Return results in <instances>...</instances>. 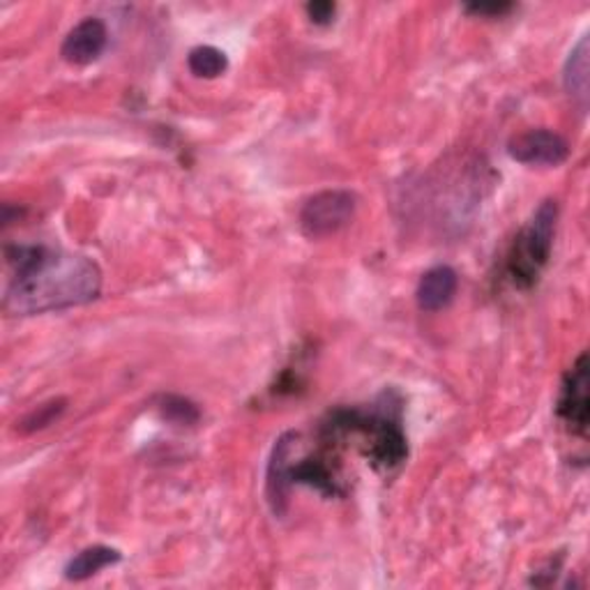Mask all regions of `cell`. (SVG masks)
<instances>
[{"instance_id":"1","label":"cell","mask_w":590,"mask_h":590,"mask_svg":"<svg viewBox=\"0 0 590 590\" xmlns=\"http://www.w3.org/2000/svg\"><path fill=\"white\" fill-rule=\"evenodd\" d=\"M14 275L3 296L10 317H35L89 304L102 293L100 266L72 251L44 245L8 247Z\"/></svg>"},{"instance_id":"2","label":"cell","mask_w":590,"mask_h":590,"mask_svg":"<svg viewBox=\"0 0 590 590\" xmlns=\"http://www.w3.org/2000/svg\"><path fill=\"white\" fill-rule=\"evenodd\" d=\"M321 432L330 443L342 441L346 436H360L364 457L379 470L397 468L408 455L400 417H392L390 413H364L358 408H342L330 413Z\"/></svg>"},{"instance_id":"3","label":"cell","mask_w":590,"mask_h":590,"mask_svg":"<svg viewBox=\"0 0 590 590\" xmlns=\"http://www.w3.org/2000/svg\"><path fill=\"white\" fill-rule=\"evenodd\" d=\"M558 221V204L547 199L515 238L508 257V277L517 289H532L549 263Z\"/></svg>"},{"instance_id":"4","label":"cell","mask_w":590,"mask_h":590,"mask_svg":"<svg viewBox=\"0 0 590 590\" xmlns=\"http://www.w3.org/2000/svg\"><path fill=\"white\" fill-rule=\"evenodd\" d=\"M358 208L355 194L346 189H325L307 199L300 210V229L307 238H330L340 234Z\"/></svg>"},{"instance_id":"5","label":"cell","mask_w":590,"mask_h":590,"mask_svg":"<svg viewBox=\"0 0 590 590\" xmlns=\"http://www.w3.org/2000/svg\"><path fill=\"white\" fill-rule=\"evenodd\" d=\"M588 355L581 353L572 364V370L566 374L556 402L558 417L577 436H586L588 432Z\"/></svg>"},{"instance_id":"6","label":"cell","mask_w":590,"mask_h":590,"mask_svg":"<svg viewBox=\"0 0 590 590\" xmlns=\"http://www.w3.org/2000/svg\"><path fill=\"white\" fill-rule=\"evenodd\" d=\"M508 153L528 166H558L568 159L570 146L558 132L540 127L517 134L508 144Z\"/></svg>"},{"instance_id":"7","label":"cell","mask_w":590,"mask_h":590,"mask_svg":"<svg viewBox=\"0 0 590 590\" xmlns=\"http://www.w3.org/2000/svg\"><path fill=\"white\" fill-rule=\"evenodd\" d=\"M106 42L108 31L104 21L97 17H89L76 23L68 33L61 46V55L72 65H89L100 59L102 51L106 49Z\"/></svg>"},{"instance_id":"8","label":"cell","mask_w":590,"mask_h":590,"mask_svg":"<svg viewBox=\"0 0 590 590\" xmlns=\"http://www.w3.org/2000/svg\"><path fill=\"white\" fill-rule=\"evenodd\" d=\"M459 287V277L455 268L436 266L420 277V284L415 291L417 307L423 312H441L449 302L455 300Z\"/></svg>"},{"instance_id":"9","label":"cell","mask_w":590,"mask_h":590,"mask_svg":"<svg viewBox=\"0 0 590 590\" xmlns=\"http://www.w3.org/2000/svg\"><path fill=\"white\" fill-rule=\"evenodd\" d=\"M121 560V551L118 549H111V547H89L79 551L65 568V577L70 581H86L91 577H95L97 572H102L104 568L116 566Z\"/></svg>"},{"instance_id":"10","label":"cell","mask_w":590,"mask_h":590,"mask_svg":"<svg viewBox=\"0 0 590 590\" xmlns=\"http://www.w3.org/2000/svg\"><path fill=\"white\" fill-rule=\"evenodd\" d=\"M563 83H566V91L572 95V100H577L579 106L586 111L588 106V35H583L581 42L572 49L566 70H563Z\"/></svg>"},{"instance_id":"11","label":"cell","mask_w":590,"mask_h":590,"mask_svg":"<svg viewBox=\"0 0 590 590\" xmlns=\"http://www.w3.org/2000/svg\"><path fill=\"white\" fill-rule=\"evenodd\" d=\"M187 65L189 72L199 79H217L219 74L227 72L229 61H227V53L219 51L217 46L204 44V46H196L189 51L187 55Z\"/></svg>"},{"instance_id":"12","label":"cell","mask_w":590,"mask_h":590,"mask_svg":"<svg viewBox=\"0 0 590 590\" xmlns=\"http://www.w3.org/2000/svg\"><path fill=\"white\" fill-rule=\"evenodd\" d=\"M159 411H162V415L168 420V423L183 425V427H185V425H187V427L196 425V423H199V417H201L199 408H196L189 400H185V397H176V395H166V397H162Z\"/></svg>"},{"instance_id":"13","label":"cell","mask_w":590,"mask_h":590,"mask_svg":"<svg viewBox=\"0 0 590 590\" xmlns=\"http://www.w3.org/2000/svg\"><path fill=\"white\" fill-rule=\"evenodd\" d=\"M65 404H68L65 400H51V402L38 406L35 411H31L21 420L19 432L21 434H33V432H40V429L53 425V420H59L63 415Z\"/></svg>"},{"instance_id":"14","label":"cell","mask_w":590,"mask_h":590,"mask_svg":"<svg viewBox=\"0 0 590 590\" xmlns=\"http://www.w3.org/2000/svg\"><path fill=\"white\" fill-rule=\"evenodd\" d=\"M304 10H307L309 21L317 23V25L332 23L334 14H337V6L330 3V0H317V3H309Z\"/></svg>"},{"instance_id":"15","label":"cell","mask_w":590,"mask_h":590,"mask_svg":"<svg viewBox=\"0 0 590 590\" xmlns=\"http://www.w3.org/2000/svg\"><path fill=\"white\" fill-rule=\"evenodd\" d=\"M513 10H515L513 3H473V6H466V12L475 14V17H503Z\"/></svg>"}]
</instances>
